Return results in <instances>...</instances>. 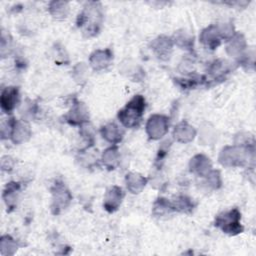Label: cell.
Here are the masks:
<instances>
[{"mask_svg":"<svg viewBox=\"0 0 256 256\" xmlns=\"http://www.w3.org/2000/svg\"><path fill=\"white\" fill-rule=\"evenodd\" d=\"M147 179L136 173H129L126 175L127 188L132 193H139L145 187Z\"/></svg>","mask_w":256,"mask_h":256,"instance_id":"cell-16","label":"cell"},{"mask_svg":"<svg viewBox=\"0 0 256 256\" xmlns=\"http://www.w3.org/2000/svg\"><path fill=\"white\" fill-rule=\"evenodd\" d=\"M190 170L200 176H207L211 172L210 159L204 155H196L190 161Z\"/></svg>","mask_w":256,"mask_h":256,"instance_id":"cell-10","label":"cell"},{"mask_svg":"<svg viewBox=\"0 0 256 256\" xmlns=\"http://www.w3.org/2000/svg\"><path fill=\"white\" fill-rule=\"evenodd\" d=\"M240 212L235 208L229 212L220 214L215 219V225L222 229L223 232L234 235L241 233L243 228L240 225Z\"/></svg>","mask_w":256,"mask_h":256,"instance_id":"cell-2","label":"cell"},{"mask_svg":"<svg viewBox=\"0 0 256 256\" xmlns=\"http://www.w3.org/2000/svg\"><path fill=\"white\" fill-rule=\"evenodd\" d=\"M10 135L14 143L20 144L30 137L31 130L27 123L21 121H14Z\"/></svg>","mask_w":256,"mask_h":256,"instance_id":"cell-9","label":"cell"},{"mask_svg":"<svg viewBox=\"0 0 256 256\" xmlns=\"http://www.w3.org/2000/svg\"><path fill=\"white\" fill-rule=\"evenodd\" d=\"M52 194H53V205L52 209L54 210V213H59V211L63 208H65L70 200L71 195L69 191L65 188L63 183H55L54 187L52 188Z\"/></svg>","mask_w":256,"mask_h":256,"instance_id":"cell-4","label":"cell"},{"mask_svg":"<svg viewBox=\"0 0 256 256\" xmlns=\"http://www.w3.org/2000/svg\"><path fill=\"white\" fill-rule=\"evenodd\" d=\"M219 33H220V31L217 30V27L210 26L209 28L205 29L201 33L200 40L202 43H204L210 49H215L220 44Z\"/></svg>","mask_w":256,"mask_h":256,"instance_id":"cell-14","label":"cell"},{"mask_svg":"<svg viewBox=\"0 0 256 256\" xmlns=\"http://www.w3.org/2000/svg\"><path fill=\"white\" fill-rule=\"evenodd\" d=\"M0 248L2 255H13L17 250L16 242L8 235L2 236L0 240Z\"/></svg>","mask_w":256,"mask_h":256,"instance_id":"cell-19","label":"cell"},{"mask_svg":"<svg viewBox=\"0 0 256 256\" xmlns=\"http://www.w3.org/2000/svg\"><path fill=\"white\" fill-rule=\"evenodd\" d=\"M89 119V113L87 108L82 103L75 104L67 115V121L70 124H82Z\"/></svg>","mask_w":256,"mask_h":256,"instance_id":"cell-11","label":"cell"},{"mask_svg":"<svg viewBox=\"0 0 256 256\" xmlns=\"http://www.w3.org/2000/svg\"><path fill=\"white\" fill-rule=\"evenodd\" d=\"M219 160L225 166L241 165L245 161V154L241 148L226 147L222 150Z\"/></svg>","mask_w":256,"mask_h":256,"instance_id":"cell-5","label":"cell"},{"mask_svg":"<svg viewBox=\"0 0 256 256\" xmlns=\"http://www.w3.org/2000/svg\"><path fill=\"white\" fill-rule=\"evenodd\" d=\"M112 60V53L109 49L97 50L90 56V64L94 70H102L109 66Z\"/></svg>","mask_w":256,"mask_h":256,"instance_id":"cell-8","label":"cell"},{"mask_svg":"<svg viewBox=\"0 0 256 256\" xmlns=\"http://www.w3.org/2000/svg\"><path fill=\"white\" fill-rule=\"evenodd\" d=\"M169 119L163 115H153L146 124V132L151 139H159L168 131Z\"/></svg>","mask_w":256,"mask_h":256,"instance_id":"cell-3","label":"cell"},{"mask_svg":"<svg viewBox=\"0 0 256 256\" xmlns=\"http://www.w3.org/2000/svg\"><path fill=\"white\" fill-rule=\"evenodd\" d=\"M19 101V91L16 87H6L0 97L1 109L5 113H11Z\"/></svg>","mask_w":256,"mask_h":256,"instance_id":"cell-6","label":"cell"},{"mask_svg":"<svg viewBox=\"0 0 256 256\" xmlns=\"http://www.w3.org/2000/svg\"><path fill=\"white\" fill-rule=\"evenodd\" d=\"M144 109V98L141 95H136L126 104L122 110L119 111L118 118L125 127L134 128L139 125Z\"/></svg>","mask_w":256,"mask_h":256,"instance_id":"cell-1","label":"cell"},{"mask_svg":"<svg viewBox=\"0 0 256 256\" xmlns=\"http://www.w3.org/2000/svg\"><path fill=\"white\" fill-rule=\"evenodd\" d=\"M50 12L55 16H64L67 13V3L65 2H52L50 5Z\"/></svg>","mask_w":256,"mask_h":256,"instance_id":"cell-21","label":"cell"},{"mask_svg":"<svg viewBox=\"0 0 256 256\" xmlns=\"http://www.w3.org/2000/svg\"><path fill=\"white\" fill-rule=\"evenodd\" d=\"M20 184L16 183V182H10L7 184L4 193H3V198L7 204V207L9 208H13L15 205V193L19 190Z\"/></svg>","mask_w":256,"mask_h":256,"instance_id":"cell-17","label":"cell"},{"mask_svg":"<svg viewBox=\"0 0 256 256\" xmlns=\"http://www.w3.org/2000/svg\"><path fill=\"white\" fill-rule=\"evenodd\" d=\"M210 185L213 186L214 188H218L221 185V180H220V174L218 171H211L207 175Z\"/></svg>","mask_w":256,"mask_h":256,"instance_id":"cell-22","label":"cell"},{"mask_svg":"<svg viewBox=\"0 0 256 256\" xmlns=\"http://www.w3.org/2000/svg\"><path fill=\"white\" fill-rule=\"evenodd\" d=\"M195 136V130L187 122L179 123L174 129V137L178 142L188 143L193 140Z\"/></svg>","mask_w":256,"mask_h":256,"instance_id":"cell-12","label":"cell"},{"mask_svg":"<svg viewBox=\"0 0 256 256\" xmlns=\"http://www.w3.org/2000/svg\"><path fill=\"white\" fill-rule=\"evenodd\" d=\"M103 163L109 168V169H114V167L116 166V164L118 163L119 160V154H118V150L116 147H111L109 149H107L104 153H103Z\"/></svg>","mask_w":256,"mask_h":256,"instance_id":"cell-18","label":"cell"},{"mask_svg":"<svg viewBox=\"0 0 256 256\" xmlns=\"http://www.w3.org/2000/svg\"><path fill=\"white\" fill-rule=\"evenodd\" d=\"M103 138L111 143H118L123 137V131L114 123H109L101 129Z\"/></svg>","mask_w":256,"mask_h":256,"instance_id":"cell-15","label":"cell"},{"mask_svg":"<svg viewBox=\"0 0 256 256\" xmlns=\"http://www.w3.org/2000/svg\"><path fill=\"white\" fill-rule=\"evenodd\" d=\"M193 207L192 202L190 201V199H188L185 196H181L178 197L174 203L172 204V208L174 210H178V211H182V212H187L190 211Z\"/></svg>","mask_w":256,"mask_h":256,"instance_id":"cell-20","label":"cell"},{"mask_svg":"<svg viewBox=\"0 0 256 256\" xmlns=\"http://www.w3.org/2000/svg\"><path fill=\"white\" fill-rule=\"evenodd\" d=\"M152 48L159 58L167 59L169 57V54L172 48V43L169 38L162 36L153 41Z\"/></svg>","mask_w":256,"mask_h":256,"instance_id":"cell-13","label":"cell"},{"mask_svg":"<svg viewBox=\"0 0 256 256\" xmlns=\"http://www.w3.org/2000/svg\"><path fill=\"white\" fill-rule=\"evenodd\" d=\"M124 194L120 187L118 186H112L109 188L106 192L105 198H104V208L108 212H114L118 209L119 205L121 204L122 198Z\"/></svg>","mask_w":256,"mask_h":256,"instance_id":"cell-7","label":"cell"}]
</instances>
